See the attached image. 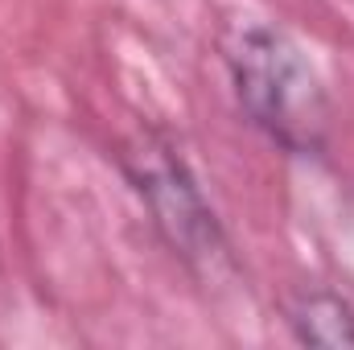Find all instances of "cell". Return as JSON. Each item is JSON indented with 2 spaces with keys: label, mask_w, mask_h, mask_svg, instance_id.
<instances>
[{
  "label": "cell",
  "mask_w": 354,
  "mask_h": 350,
  "mask_svg": "<svg viewBox=\"0 0 354 350\" xmlns=\"http://www.w3.org/2000/svg\"><path fill=\"white\" fill-rule=\"evenodd\" d=\"M227 71L248 120L288 153H322L330 136V91L305 50L272 29V25H239L227 46Z\"/></svg>",
  "instance_id": "cell-1"
},
{
  "label": "cell",
  "mask_w": 354,
  "mask_h": 350,
  "mask_svg": "<svg viewBox=\"0 0 354 350\" xmlns=\"http://www.w3.org/2000/svg\"><path fill=\"white\" fill-rule=\"evenodd\" d=\"M124 169L140 190L153 214V227L161 231L169 252L189 272L214 280L218 264H227V243H223L210 202L202 198L198 181L177 157V149L161 136H136L124 153Z\"/></svg>",
  "instance_id": "cell-2"
},
{
  "label": "cell",
  "mask_w": 354,
  "mask_h": 350,
  "mask_svg": "<svg viewBox=\"0 0 354 350\" xmlns=\"http://www.w3.org/2000/svg\"><path fill=\"white\" fill-rule=\"evenodd\" d=\"M284 322L305 347H354V305L330 288H301L284 301Z\"/></svg>",
  "instance_id": "cell-3"
}]
</instances>
